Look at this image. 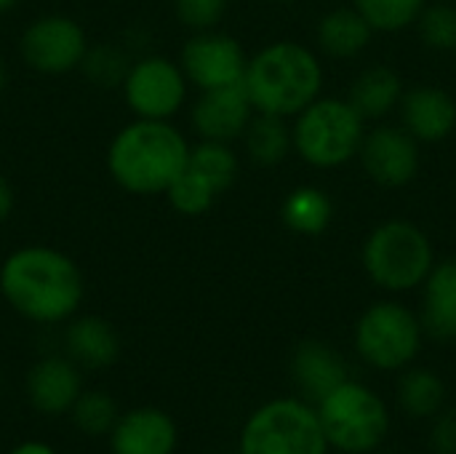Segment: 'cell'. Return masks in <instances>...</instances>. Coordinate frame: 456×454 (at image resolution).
Returning <instances> with one entry per match:
<instances>
[{"label": "cell", "instance_id": "8", "mask_svg": "<svg viewBox=\"0 0 456 454\" xmlns=\"http://www.w3.org/2000/svg\"><path fill=\"white\" fill-rule=\"evenodd\" d=\"M422 348V324L401 302L371 305L355 326L358 356L379 369L398 372L406 369Z\"/></svg>", "mask_w": 456, "mask_h": 454}, {"label": "cell", "instance_id": "19", "mask_svg": "<svg viewBox=\"0 0 456 454\" xmlns=\"http://www.w3.org/2000/svg\"><path fill=\"white\" fill-rule=\"evenodd\" d=\"M422 332L433 340L452 343L456 340V265L444 262L430 270L422 308Z\"/></svg>", "mask_w": 456, "mask_h": 454}, {"label": "cell", "instance_id": "6", "mask_svg": "<svg viewBox=\"0 0 456 454\" xmlns=\"http://www.w3.org/2000/svg\"><path fill=\"white\" fill-rule=\"evenodd\" d=\"M369 278L387 292H409L428 281L433 270L430 238L406 219L379 225L363 246Z\"/></svg>", "mask_w": 456, "mask_h": 454}, {"label": "cell", "instance_id": "13", "mask_svg": "<svg viewBox=\"0 0 456 454\" xmlns=\"http://www.w3.org/2000/svg\"><path fill=\"white\" fill-rule=\"evenodd\" d=\"M358 153L366 174L385 187H401L411 182L419 169V147L406 128L379 126L363 134Z\"/></svg>", "mask_w": 456, "mask_h": 454}, {"label": "cell", "instance_id": "11", "mask_svg": "<svg viewBox=\"0 0 456 454\" xmlns=\"http://www.w3.org/2000/svg\"><path fill=\"white\" fill-rule=\"evenodd\" d=\"M246 64L248 59L243 54V45L232 35L216 29L192 32L179 54V67L187 83H192L198 91L240 83L246 75Z\"/></svg>", "mask_w": 456, "mask_h": 454}, {"label": "cell", "instance_id": "14", "mask_svg": "<svg viewBox=\"0 0 456 454\" xmlns=\"http://www.w3.org/2000/svg\"><path fill=\"white\" fill-rule=\"evenodd\" d=\"M80 372L83 369L67 356L37 359L24 377V393H27L29 407L48 417L69 415L72 404L83 393Z\"/></svg>", "mask_w": 456, "mask_h": 454}, {"label": "cell", "instance_id": "15", "mask_svg": "<svg viewBox=\"0 0 456 454\" xmlns=\"http://www.w3.org/2000/svg\"><path fill=\"white\" fill-rule=\"evenodd\" d=\"M107 439L112 454H174L179 447L174 417L158 407H136L118 415Z\"/></svg>", "mask_w": 456, "mask_h": 454}, {"label": "cell", "instance_id": "23", "mask_svg": "<svg viewBox=\"0 0 456 454\" xmlns=\"http://www.w3.org/2000/svg\"><path fill=\"white\" fill-rule=\"evenodd\" d=\"M243 136H246L248 158L259 166L281 163L289 155V150L294 147L291 128L286 126V118H281V115L256 112L251 118V123L246 126Z\"/></svg>", "mask_w": 456, "mask_h": 454}, {"label": "cell", "instance_id": "36", "mask_svg": "<svg viewBox=\"0 0 456 454\" xmlns=\"http://www.w3.org/2000/svg\"><path fill=\"white\" fill-rule=\"evenodd\" d=\"M3 86H5V67H3V62H0V91H3Z\"/></svg>", "mask_w": 456, "mask_h": 454}, {"label": "cell", "instance_id": "22", "mask_svg": "<svg viewBox=\"0 0 456 454\" xmlns=\"http://www.w3.org/2000/svg\"><path fill=\"white\" fill-rule=\"evenodd\" d=\"M398 404L411 420H433L446 407V385L438 372L411 367L398 380Z\"/></svg>", "mask_w": 456, "mask_h": 454}, {"label": "cell", "instance_id": "33", "mask_svg": "<svg viewBox=\"0 0 456 454\" xmlns=\"http://www.w3.org/2000/svg\"><path fill=\"white\" fill-rule=\"evenodd\" d=\"M13 206H16V193L8 182L5 174H0V225L13 214Z\"/></svg>", "mask_w": 456, "mask_h": 454}, {"label": "cell", "instance_id": "26", "mask_svg": "<svg viewBox=\"0 0 456 454\" xmlns=\"http://www.w3.org/2000/svg\"><path fill=\"white\" fill-rule=\"evenodd\" d=\"M118 407L110 393L104 391H83L69 409L72 425L83 436H107L118 420Z\"/></svg>", "mask_w": 456, "mask_h": 454}, {"label": "cell", "instance_id": "3", "mask_svg": "<svg viewBox=\"0 0 456 454\" xmlns=\"http://www.w3.org/2000/svg\"><path fill=\"white\" fill-rule=\"evenodd\" d=\"M323 70L318 56L294 40H278L265 45L246 64L243 86L256 112L267 115H299L321 94Z\"/></svg>", "mask_w": 456, "mask_h": 454}, {"label": "cell", "instance_id": "31", "mask_svg": "<svg viewBox=\"0 0 456 454\" xmlns=\"http://www.w3.org/2000/svg\"><path fill=\"white\" fill-rule=\"evenodd\" d=\"M174 16L192 32L216 29V24L224 19L230 0H171Z\"/></svg>", "mask_w": 456, "mask_h": 454}, {"label": "cell", "instance_id": "24", "mask_svg": "<svg viewBox=\"0 0 456 454\" xmlns=\"http://www.w3.org/2000/svg\"><path fill=\"white\" fill-rule=\"evenodd\" d=\"M281 217H283V225L289 230H294V233L321 235L329 227L331 217H334V206H331V198L323 190H318V187H297L283 201Z\"/></svg>", "mask_w": 456, "mask_h": 454}, {"label": "cell", "instance_id": "38", "mask_svg": "<svg viewBox=\"0 0 456 454\" xmlns=\"http://www.w3.org/2000/svg\"><path fill=\"white\" fill-rule=\"evenodd\" d=\"M454 265H456V260H454Z\"/></svg>", "mask_w": 456, "mask_h": 454}, {"label": "cell", "instance_id": "35", "mask_svg": "<svg viewBox=\"0 0 456 454\" xmlns=\"http://www.w3.org/2000/svg\"><path fill=\"white\" fill-rule=\"evenodd\" d=\"M19 5V0H0V13H8Z\"/></svg>", "mask_w": 456, "mask_h": 454}, {"label": "cell", "instance_id": "5", "mask_svg": "<svg viewBox=\"0 0 456 454\" xmlns=\"http://www.w3.org/2000/svg\"><path fill=\"white\" fill-rule=\"evenodd\" d=\"M318 412L305 399H273L240 428L238 454H329Z\"/></svg>", "mask_w": 456, "mask_h": 454}, {"label": "cell", "instance_id": "16", "mask_svg": "<svg viewBox=\"0 0 456 454\" xmlns=\"http://www.w3.org/2000/svg\"><path fill=\"white\" fill-rule=\"evenodd\" d=\"M291 377L302 399L315 407L323 396H329L334 388L350 380V372L339 351L321 340H305L297 345L291 356Z\"/></svg>", "mask_w": 456, "mask_h": 454}, {"label": "cell", "instance_id": "34", "mask_svg": "<svg viewBox=\"0 0 456 454\" xmlns=\"http://www.w3.org/2000/svg\"><path fill=\"white\" fill-rule=\"evenodd\" d=\"M8 454H59L51 444H45V442H37V439H29V442H21V444H16L13 450Z\"/></svg>", "mask_w": 456, "mask_h": 454}, {"label": "cell", "instance_id": "7", "mask_svg": "<svg viewBox=\"0 0 456 454\" xmlns=\"http://www.w3.org/2000/svg\"><path fill=\"white\" fill-rule=\"evenodd\" d=\"M294 150L318 169L347 163L363 142V118L342 99H315L291 128Z\"/></svg>", "mask_w": 456, "mask_h": 454}, {"label": "cell", "instance_id": "25", "mask_svg": "<svg viewBox=\"0 0 456 454\" xmlns=\"http://www.w3.org/2000/svg\"><path fill=\"white\" fill-rule=\"evenodd\" d=\"M187 169H192L195 174H200L203 179H208L214 185V190L222 195L238 179V155L232 153V147L227 142L200 139L198 144L190 147Z\"/></svg>", "mask_w": 456, "mask_h": 454}, {"label": "cell", "instance_id": "29", "mask_svg": "<svg viewBox=\"0 0 456 454\" xmlns=\"http://www.w3.org/2000/svg\"><path fill=\"white\" fill-rule=\"evenodd\" d=\"M131 67V59L123 48L112 45V43H102V45H88L83 62H80V70L83 75L102 86V88H120L126 72Z\"/></svg>", "mask_w": 456, "mask_h": 454}, {"label": "cell", "instance_id": "2", "mask_svg": "<svg viewBox=\"0 0 456 454\" xmlns=\"http://www.w3.org/2000/svg\"><path fill=\"white\" fill-rule=\"evenodd\" d=\"M187 136L171 120L134 118L107 147V171L131 195H166L190 158Z\"/></svg>", "mask_w": 456, "mask_h": 454}, {"label": "cell", "instance_id": "27", "mask_svg": "<svg viewBox=\"0 0 456 454\" xmlns=\"http://www.w3.org/2000/svg\"><path fill=\"white\" fill-rule=\"evenodd\" d=\"M166 198H168V203H171V209L176 214H182V217H200V214H206L214 206L219 193L214 190V185L208 179H203L200 174H195L192 169L184 166V171L166 190Z\"/></svg>", "mask_w": 456, "mask_h": 454}, {"label": "cell", "instance_id": "4", "mask_svg": "<svg viewBox=\"0 0 456 454\" xmlns=\"http://www.w3.org/2000/svg\"><path fill=\"white\" fill-rule=\"evenodd\" d=\"M323 436L342 454L377 452L390 433V409L385 399L363 383L345 380L315 404Z\"/></svg>", "mask_w": 456, "mask_h": 454}, {"label": "cell", "instance_id": "9", "mask_svg": "<svg viewBox=\"0 0 456 454\" xmlns=\"http://www.w3.org/2000/svg\"><path fill=\"white\" fill-rule=\"evenodd\" d=\"M187 86L190 83L179 62L160 54H150L131 62L120 91L134 118L171 120L187 99Z\"/></svg>", "mask_w": 456, "mask_h": 454}, {"label": "cell", "instance_id": "17", "mask_svg": "<svg viewBox=\"0 0 456 454\" xmlns=\"http://www.w3.org/2000/svg\"><path fill=\"white\" fill-rule=\"evenodd\" d=\"M403 126L417 142H441L456 128V102L436 86H417L401 96Z\"/></svg>", "mask_w": 456, "mask_h": 454}, {"label": "cell", "instance_id": "28", "mask_svg": "<svg viewBox=\"0 0 456 454\" xmlns=\"http://www.w3.org/2000/svg\"><path fill=\"white\" fill-rule=\"evenodd\" d=\"M355 8L374 32H398L419 19L425 0H355Z\"/></svg>", "mask_w": 456, "mask_h": 454}, {"label": "cell", "instance_id": "21", "mask_svg": "<svg viewBox=\"0 0 456 454\" xmlns=\"http://www.w3.org/2000/svg\"><path fill=\"white\" fill-rule=\"evenodd\" d=\"M371 24L358 13V8H337L326 13L318 24V43L329 56H355L371 40Z\"/></svg>", "mask_w": 456, "mask_h": 454}, {"label": "cell", "instance_id": "1", "mask_svg": "<svg viewBox=\"0 0 456 454\" xmlns=\"http://www.w3.org/2000/svg\"><path fill=\"white\" fill-rule=\"evenodd\" d=\"M0 294L27 321L40 326L67 324L86 300L77 262L53 246H19L0 265Z\"/></svg>", "mask_w": 456, "mask_h": 454}, {"label": "cell", "instance_id": "32", "mask_svg": "<svg viewBox=\"0 0 456 454\" xmlns=\"http://www.w3.org/2000/svg\"><path fill=\"white\" fill-rule=\"evenodd\" d=\"M430 450L433 454H456V412L441 409L430 420Z\"/></svg>", "mask_w": 456, "mask_h": 454}, {"label": "cell", "instance_id": "12", "mask_svg": "<svg viewBox=\"0 0 456 454\" xmlns=\"http://www.w3.org/2000/svg\"><path fill=\"white\" fill-rule=\"evenodd\" d=\"M251 118H254V104L248 99L243 80L232 86L200 91L190 112V123L200 139L227 142V144L243 136Z\"/></svg>", "mask_w": 456, "mask_h": 454}, {"label": "cell", "instance_id": "20", "mask_svg": "<svg viewBox=\"0 0 456 454\" xmlns=\"http://www.w3.org/2000/svg\"><path fill=\"white\" fill-rule=\"evenodd\" d=\"M403 96V86L395 70L385 64H374L363 70L350 86V104L363 120L385 118Z\"/></svg>", "mask_w": 456, "mask_h": 454}, {"label": "cell", "instance_id": "18", "mask_svg": "<svg viewBox=\"0 0 456 454\" xmlns=\"http://www.w3.org/2000/svg\"><path fill=\"white\" fill-rule=\"evenodd\" d=\"M64 356L80 369H107L120 356V337L102 316H72L64 329Z\"/></svg>", "mask_w": 456, "mask_h": 454}, {"label": "cell", "instance_id": "10", "mask_svg": "<svg viewBox=\"0 0 456 454\" xmlns=\"http://www.w3.org/2000/svg\"><path fill=\"white\" fill-rule=\"evenodd\" d=\"M88 45L91 43L80 21L64 13L37 16L19 37V54L24 64L40 75H67L80 70Z\"/></svg>", "mask_w": 456, "mask_h": 454}, {"label": "cell", "instance_id": "37", "mask_svg": "<svg viewBox=\"0 0 456 454\" xmlns=\"http://www.w3.org/2000/svg\"><path fill=\"white\" fill-rule=\"evenodd\" d=\"M278 3H289V0H278Z\"/></svg>", "mask_w": 456, "mask_h": 454}, {"label": "cell", "instance_id": "30", "mask_svg": "<svg viewBox=\"0 0 456 454\" xmlns=\"http://www.w3.org/2000/svg\"><path fill=\"white\" fill-rule=\"evenodd\" d=\"M419 35L436 51H454L456 48V8L438 3L422 8L419 13Z\"/></svg>", "mask_w": 456, "mask_h": 454}]
</instances>
